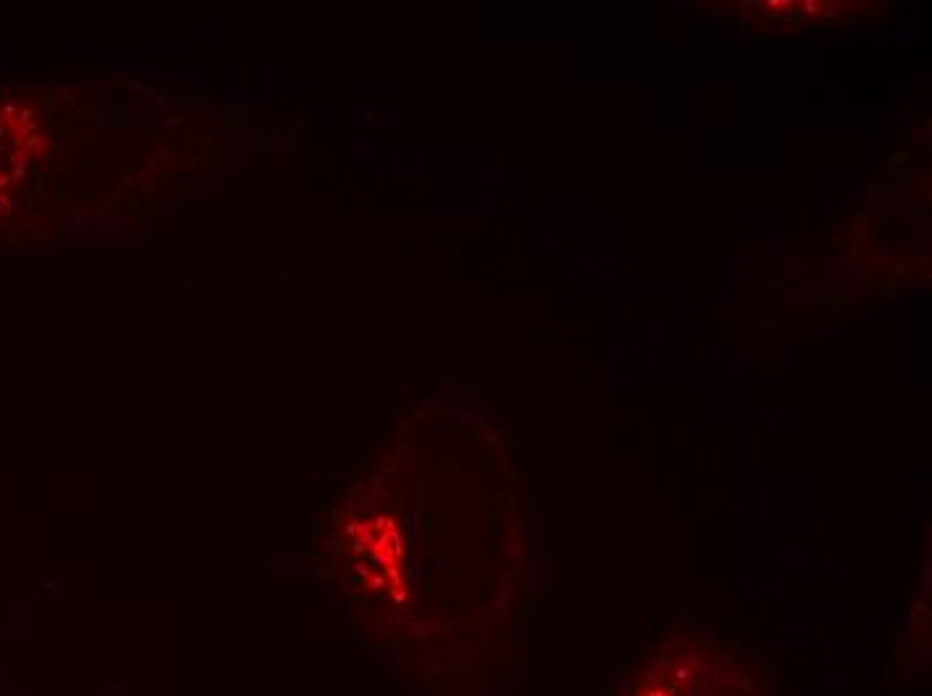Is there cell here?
<instances>
[{
	"label": "cell",
	"instance_id": "cell-1",
	"mask_svg": "<svg viewBox=\"0 0 932 696\" xmlns=\"http://www.w3.org/2000/svg\"><path fill=\"white\" fill-rule=\"evenodd\" d=\"M646 696H667V694H659V691H654V694H646Z\"/></svg>",
	"mask_w": 932,
	"mask_h": 696
}]
</instances>
